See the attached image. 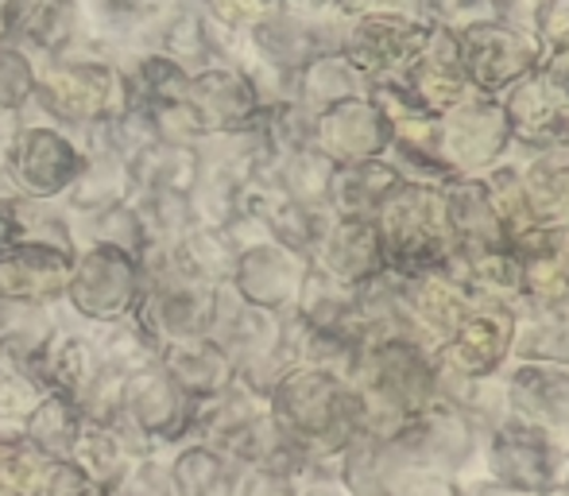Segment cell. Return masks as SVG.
I'll list each match as a JSON object with an SVG mask.
<instances>
[{
    "mask_svg": "<svg viewBox=\"0 0 569 496\" xmlns=\"http://www.w3.org/2000/svg\"><path fill=\"white\" fill-rule=\"evenodd\" d=\"M268 411L287 438L315 462V474H338V454L365 430V399L341 376L295 365L271 388Z\"/></svg>",
    "mask_w": 569,
    "mask_h": 496,
    "instance_id": "cell-1",
    "label": "cell"
},
{
    "mask_svg": "<svg viewBox=\"0 0 569 496\" xmlns=\"http://www.w3.org/2000/svg\"><path fill=\"white\" fill-rule=\"evenodd\" d=\"M376 234L383 245L388 268L403 276L435 271L446 256L453 252V237L446 229L442 190L422 187V182H403L388 202L376 210Z\"/></svg>",
    "mask_w": 569,
    "mask_h": 496,
    "instance_id": "cell-2",
    "label": "cell"
},
{
    "mask_svg": "<svg viewBox=\"0 0 569 496\" xmlns=\"http://www.w3.org/2000/svg\"><path fill=\"white\" fill-rule=\"evenodd\" d=\"M143 295V271L140 260L124 248L113 245H90L74 256V268L67 279V307L82 323L106 326L117 318L132 315Z\"/></svg>",
    "mask_w": 569,
    "mask_h": 496,
    "instance_id": "cell-3",
    "label": "cell"
},
{
    "mask_svg": "<svg viewBox=\"0 0 569 496\" xmlns=\"http://www.w3.org/2000/svg\"><path fill=\"white\" fill-rule=\"evenodd\" d=\"M457 43H461V62L472 90L492 93V98H500L516 78H523L542 59L539 39L531 31L516 28L508 20H496V16L461 28Z\"/></svg>",
    "mask_w": 569,
    "mask_h": 496,
    "instance_id": "cell-4",
    "label": "cell"
},
{
    "mask_svg": "<svg viewBox=\"0 0 569 496\" xmlns=\"http://www.w3.org/2000/svg\"><path fill=\"white\" fill-rule=\"evenodd\" d=\"M488 469L508 489L542 496L558 489V474L566 469V462L547 427L508 415L500 427L488 430Z\"/></svg>",
    "mask_w": 569,
    "mask_h": 496,
    "instance_id": "cell-5",
    "label": "cell"
},
{
    "mask_svg": "<svg viewBox=\"0 0 569 496\" xmlns=\"http://www.w3.org/2000/svg\"><path fill=\"white\" fill-rule=\"evenodd\" d=\"M500 106L511 128V151L519 156L569 140V90L550 70L531 67L500 93Z\"/></svg>",
    "mask_w": 569,
    "mask_h": 496,
    "instance_id": "cell-6",
    "label": "cell"
},
{
    "mask_svg": "<svg viewBox=\"0 0 569 496\" xmlns=\"http://www.w3.org/2000/svg\"><path fill=\"white\" fill-rule=\"evenodd\" d=\"M427 36L430 23L419 12L357 16V20H345L341 28V54L368 78L403 75L415 54L422 51Z\"/></svg>",
    "mask_w": 569,
    "mask_h": 496,
    "instance_id": "cell-7",
    "label": "cell"
},
{
    "mask_svg": "<svg viewBox=\"0 0 569 496\" xmlns=\"http://www.w3.org/2000/svg\"><path fill=\"white\" fill-rule=\"evenodd\" d=\"M438 128H442V156L450 159L457 175H480L508 159L511 151L508 117L492 93H469L461 106L438 117Z\"/></svg>",
    "mask_w": 569,
    "mask_h": 496,
    "instance_id": "cell-8",
    "label": "cell"
},
{
    "mask_svg": "<svg viewBox=\"0 0 569 496\" xmlns=\"http://www.w3.org/2000/svg\"><path fill=\"white\" fill-rule=\"evenodd\" d=\"M120 411L128 415L136 430L148 443L182 446L190 438V415H194V399L179 388L159 365L124 376L120 384Z\"/></svg>",
    "mask_w": 569,
    "mask_h": 496,
    "instance_id": "cell-9",
    "label": "cell"
},
{
    "mask_svg": "<svg viewBox=\"0 0 569 496\" xmlns=\"http://www.w3.org/2000/svg\"><path fill=\"white\" fill-rule=\"evenodd\" d=\"M8 167H12L23 195L51 202V198L67 195L70 182L82 175L86 156L54 128H28L16 136L12 151H8Z\"/></svg>",
    "mask_w": 569,
    "mask_h": 496,
    "instance_id": "cell-10",
    "label": "cell"
},
{
    "mask_svg": "<svg viewBox=\"0 0 569 496\" xmlns=\"http://www.w3.org/2000/svg\"><path fill=\"white\" fill-rule=\"evenodd\" d=\"M279 334H283V318L276 310H263L256 302H248L232 284L213 287V315L206 338L218 341L237 369L268 357L279 346Z\"/></svg>",
    "mask_w": 569,
    "mask_h": 496,
    "instance_id": "cell-11",
    "label": "cell"
},
{
    "mask_svg": "<svg viewBox=\"0 0 569 496\" xmlns=\"http://www.w3.org/2000/svg\"><path fill=\"white\" fill-rule=\"evenodd\" d=\"M307 268H310L307 256L291 252V248H283L268 237V241H260L252 248H240L229 284L237 287L248 302L283 315V310H291L295 299H299V287H302Z\"/></svg>",
    "mask_w": 569,
    "mask_h": 496,
    "instance_id": "cell-12",
    "label": "cell"
},
{
    "mask_svg": "<svg viewBox=\"0 0 569 496\" xmlns=\"http://www.w3.org/2000/svg\"><path fill=\"white\" fill-rule=\"evenodd\" d=\"M403 82L411 86L419 106L435 117L450 113V109L461 106L469 93H477L469 82V75H465L457 31L435 28V23H430V36H427V43H422V51L415 54L411 67L403 70Z\"/></svg>",
    "mask_w": 569,
    "mask_h": 496,
    "instance_id": "cell-13",
    "label": "cell"
},
{
    "mask_svg": "<svg viewBox=\"0 0 569 496\" xmlns=\"http://www.w3.org/2000/svg\"><path fill=\"white\" fill-rule=\"evenodd\" d=\"M391 140V121L372 98H349L318 113L315 143L333 159V163H352V159L383 156Z\"/></svg>",
    "mask_w": 569,
    "mask_h": 496,
    "instance_id": "cell-14",
    "label": "cell"
},
{
    "mask_svg": "<svg viewBox=\"0 0 569 496\" xmlns=\"http://www.w3.org/2000/svg\"><path fill=\"white\" fill-rule=\"evenodd\" d=\"M74 248L59 245H16L0 252V299L20 302H59L67 295V279L74 268Z\"/></svg>",
    "mask_w": 569,
    "mask_h": 496,
    "instance_id": "cell-15",
    "label": "cell"
},
{
    "mask_svg": "<svg viewBox=\"0 0 569 496\" xmlns=\"http://www.w3.org/2000/svg\"><path fill=\"white\" fill-rule=\"evenodd\" d=\"M310 264H318L326 276H333L345 287H357V284H365V279H372L376 271L388 268L380 234H376V221L333 214L322 241L315 248V256H310Z\"/></svg>",
    "mask_w": 569,
    "mask_h": 496,
    "instance_id": "cell-16",
    "label": "cell"
},
{
    "mask_svg": "<svg viewBox=\"0 0 569 496\" xmlns=\"http://www.w3.org/2000/svg\"><path fill=\"white\" fill-rule=\"evenodd\" d=\"M438 190H442V214L446 229L453 237V248H461L469 256L492 252V248H511L508 229L496 218L480 175H457V179H450Z\"/></svg>",
    "mask_w": 569,
    "mask_h": 496,
    "instance_id": "cell-17",
    "label": "cell"
},
{
    "mask_svg": "<svg viewBox=\"0 0 569 496\" xmlns=\"http://www.w3.org/2000/svg\"><path fill=\"white\" fill-rule=\"evenodd\" d=\"M383 159L403 175V182L446 187L450 179H457L450 159L442 156V128H438L435 113H411L391 121V140Z\"/></svg>",
    "mask_w": 569,
    "mask_h": 496,
    "instance_id": "cell-18",
    "label": "cell"
},
{
    "mask_svg": "<svg viewBox=\"0 0 569 496\" xmlns=\"http://www.w3.org/2000/svg\"><path fill=\"white\" fill-rule=\"evenodd\" d=\"M503 388H508L511 415L547 430L569 427V365L523 361L503 380Z\"/></svg>",
    "mask_w": 569,
    "mask_h": 496,
    "instance_id": "cell-19",
    "label": "cell"
},
{
    "mask_svg": "<svg viewBox=\"0 0 569 496\" xmlns=\"http://www.w3.org/2000/svg\"><path fill=\"white\" fill-rule=\"evenodd\" d=\"M101 365L106 361H101L93 326L90 323H82V326L59 323V334L51 338V346H47V354L39 357V365L31 376L43 384V391H59V396H67V399H78L86 384L98 376Z\"/></svg>",
    "mask_w": 569,
    "mask_h": 496,
    "instance_id": "cell-20",
    "label": "cell"
},
{
    "mask_svg": "<svg viewBox=\"0 0 569 496\" xmlns=\"http://www.w3.org/2000/svg\"><path fill=\"white\" fill-rule=\"evenodd\" d=\"M159 369L171 376L182 391H187L194 404L226 391L237 380V365L229 361V354L213 338H174L163 341V354H159Z\"/></svg>",
    "mask_w": 569,
    "mask_h": 496,
    "instance_id": "cell-21",
    "label": "cell"
},
{
    "mask_svg": "<svg viewBox=\"0 0 569 496\" xmlns=\"http://www.w3.org/2000/svg\"><path fill=\"white\" fill-rule=\"evenodd\" d=\"M54 334H59V315L51 310V302L0 299V361L4 365L36 373Z\"/></svg>",
    "mask_w": 569,
    "mask_h": 496,
    "instance_id": "cell-22",
    "label": "cell"
},
{
    "mask_svg": "<svg viewBox=\"0 0 569 496\" xmlns=\"http://www.w3.org/2000/svg\"><path fill=\"white\" fill-rule=\"evenodd\" d=\"M519 171L531 218L539 226H569V140L523 156Z\"/></svg>",
    "mask_w": 569,
    "mask_h": 496,
    "instance_id": "cell-23",
    "label": "cell"
},
{
    "mask_svg": "<svg viewBox=\"0 0 569 496\" xmlns=\"http://www.w3.org/2000/svg\"><path fill=\"white\" fill-rule=\"evenodd\" d=\"M399 187H403V175L383 156L338 163L333 187H330V210L349 214V218H376V210H380Z\"/></svg>",
    "mask_w": 569,
    "mask_h": 496,
    "instance_id": "cell-24",
    "label": "cell"
},
{
    "mask_svg": "<svg viewBox=\"0 0 569 496\" xmlns=\"http://www.w3.org/2000/svg\"><path fill=\"white\" fill-rule=\"evenodd\" d=\"M368 86H372V78L365 70L352 67L341 51H326L295 75V98L307 101L315 113H322V109L338 106V101L365 98Z\"/></svg>",
    "mask_w": 569,
    "mask_h": 496,
    "instance_id": "cell-25",
    "label": "cell"
},
{
    "mask_svg": "<svg viewBox=\"0 0 569 496\" xmlns=\"http://www.w3.org/2000/svg\"><path fill=\"white\" fill-rule=\"evenodd\" d=\"M174 496H232V482H237V462H229L218 446L194 443L174 450L167 462Z\"/></svg>",
    "mask_w": 569,
    "mask_h": 496,
    "instance_id": "cell-26",
    "label": "cell"
},
{
    "mask_svg": "<svg viewBox=\"0 0 569 496\" xmlns=\"http://www.w3.org/2000/svg\"><path fill=\"white\" fill-rule=\"evenodd\" d=\"M260 411H268V399L256 396L252 388H244L240 380H232L226 391L194 404V415H190V438L194 443H210L221 446L229 435H237L244 423H252Z\"/></svg>",
    "mask_w": 569,
    "mask_h": 496,
    "instance_id": "cell-27",
    "label": "cell"
},
{
    "mask_svg": "<svg viewBox=\"0 0 569 496\" xmlns=\"http://www.w3.org/2000/svg\"><path fill=\"white\" fill-rule=\"evenodd\" d=\"M82 430H86V419L74 399L59 396V391H43L36 411H31L28 423L20 427V435L28 438L39 454H47V458H74Z\"/></svg>",
    "mask_w": 569,
    "mask_h": 496,
    "instance_id": "cell-28",
    "label": "cell"
},
{
    "mask_svg": "<svg viewBox=\"0 0 569 496\" xmlns=\"http://www.w3.org/2000/svg\"><path fill=\"white\" fill-rule=\"evenodd\" d=\"M93 334H98L101 361L120 376L151 369V365H159V354H163V338L151 334L136 315H124L106 326H93Z\"/></svg>",
    "mask_w": 569,
    "mask_h": 496,
    "instance_id": "cell-29",
    "label": "cell"
},
{
    "mask_svg": "<svg viewBox=\"0 0 569 496\" xmlns=\"http://www.w3.org/2000/svg\"><path fill=\"white\" fill-rule=\"evenodd\" d=\"M333 171H338V163H333L318 143H310V148H299V151H291V156H283V163H279V171H276V182L295 202L315 206V210H330Z\"/></svg>",
    "mask_w": 569,
    "mask_h": 496,
    "instance_id": "cell-30",
    "label": "cell"
},
{
    "mask_svg": "<svg viewBox=\"0 0 569 496\" xmlns=\"http://www.w3.org/2000/svg\"><path fill=\"white\" fill-rule=\"evenodd\" d=\"M47 462L20 430H0V496H36Z\"/></svg>",
    "mask_w": 569,
    "mask_h": 496,
    "instance_id": "cell-31",
    "label": "cell"
},
{
    "mask_svg": "<svg viewBox=\"0 0 569 496\" xmlns=\"http://www.w3.org/2000/svg\"><path fill=\"white\" fill-rule=\"evenodd\" d=\"M39 399H43V384L36 376L0 365V430H20Z\"/></svg>",
    "mask_w": 569,
    "mask_h": 496,
    "instance_id": "cell-32",
    "label": "cell"
},
{
    "mask_svg": "<svg viewBox=\"0 0 569 496\" xmlns=\"http://www.w3.org/2000/svg\"><path fill=\"white\" fill-rule=\"evenodd\" d=\"M120 384L124 376L113 373L109 365H101L98 376L82 388V396L74 399L78 411H82L86 423H113L120 415Z\"/></svg>",
    "mask_w": 569,
    "mask_h": 496,
    "instance_id": "cell-33",
    "label": "cell"
},
{
    "mask_svg": "<svg viewBox=\"0 0 569 496\" xmlns=\"http://www.w3.org/2000/svg\"><path fill=\"white\" fill-rule=\"evenodd\" d=\"M109 496H174L167 462L159 458V454H143V458H136Z\"/></svg>",
    "mask_w": 569,
    "mask_h": 496,
    "instance_id": "cell-34",
    "label": "cell"
},
{
    "mask_svg": "<svg viewBox=\"0 0 569 496\" xmlns=\"http://www.w3.org/2000/svg\"><path fill=\"white\" fill-rule=\"evenodd\" d=\"M419 16L435 28L461 31L492 16V0H419Z\"/></svg>",
    "mask_w": 569,
    "mask_h": 496,
    "instance_id": "cell-35",
    "label": "cell"
},
{
    "mask_svg": "<svg viewBox=\"0 0 569 496\" xmlns=\"http://www.w3.org/2000/svg\"><path fill=\"white\" fill-rule=\"evenodd\" d=\"M36 496H98V489L74 458H51L36 485Z\"/></svg>",
    "mask_w": 569,
    "mask_h": 496,
    "instance_id": "cell-36",
    "label": "cell"
},
{
    "mask_svg": "<svg viewBox=\"0 0 569 496\" xmlns=\"http://www.w3.org/2000/svg\"><path fill=\"white\" fill-rule=\"evenodd\" d=\"M299 482L283 469L268 466H237V482H232V496H295Z\"/></svg>",
    "mask_w": 569,
    "mask_h": 496,
    "instance_id": "cell-37",
    "label": "cell"
},
{
    "mask_svg": "<svg viewBox=\"0 0 569 496\" xmlns=\"http://www.w3.org/2000/svg\"><path fill=\"white\" fill-rule=\"evenodd\" d=\"M330 12L338 20H357V16H380V12H419V0H333Z\"/></svg>",
    "mask_w": 569,
    "mask_h": 496,
    "instance_id": "cell-38",
    "label": "cell"
},
{
    "mask_svg": "<svg viewBox=\"0 0 569 496\" xmlns=\"http://www.w3.org/2000/svg\"><path fill=\"white\" fill-rule=\"evenodd\" d=\"M539 8H542V0H492L496 20L516 23V28L531 31V36H535V23H539ZM535 39H539V36H535Z\"/></svg>",
    "mask_w": 569,
    "mask_h": 496,
    "instance_id": "cell-39",
    "label": "cell"
},
{
    "mask_svg": "<svg viewBox=\"0 0 569 496\" xmlns=\"http://www.w3.org/2000/svg\"><path fill=\"white\" fill-rule=\"evenodd\" d=\"M295 496H352V493L345 489L338 474H315V477H302Z\"/></svg>",
    "mask_w": 569,
    "mask_h": 496,
    "instance_id": "cell-40",
    "label": "cell"
},
{
    "mask_svg": "<svg viewBox=\"0 0 569 496\" xmlns=\"http://www.w3.org/2000/svg\"><path fill=\"white\" fill-rule=\"evenodd\" d=\"M469 496H535V493H519V489H508V485H477V489H469Z\"/></svg>",
    "mask_w": 569,
    "mask_h": 496,
    "instance_id": "cell-41",
    "label": "cell"
},
{
    "mask_svg": "<svg viewBox=\"0 0 569 496\" xmlns=\"http://www.w3.org/2000/svg\"><path fill=\"white\" fill-rule=\"evenodd\" d=\"M287 8H295V12H330L333 0H283Z\"/></svg>",
    "mask_w": 569,
    "mask_h": 496,
    "instance_id": "cell-42",
    "label": "cell"
},
{
    "mask_svg": "<svg viewBox=\"0 0 569 496\" xmlns=\"http://www.w3.org/2000/svg\"><path fill=\"white\" fill-rule=\"evenodd\" d=\"M555 260H558V271H562V279L569 284V226H566V234H562V245H558Z\"/></svg>",
    "mask_w": 569,
    "mask_h": 496,
    "instance_id": "cell-43",
    "label": "cell"
},
{
    "mask_svg": "<svg viewBox=\"0 0 569 496\" xmlns=\"http://www.w3.org/2000/svg\"><path fill=\"white\" fill-rule=\"evenodd\" d=\"M12 143H16V136H12V128H8V121L0 117V163L8 159V151H12Z\"/></svg>",
    "mask_w": 569,
    "mask_h": 496,
    "instance_id": "cell-44",
    "label": "cell"
}]
</instances>
